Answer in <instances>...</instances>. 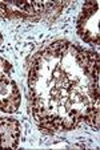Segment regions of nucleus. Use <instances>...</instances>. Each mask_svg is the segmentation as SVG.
I'll return each instance as SVG.
<instances>
[{
    "mask_svg": "<svg viewBox=\"0 0 100 150\" xmlns=\"http://www.w3.org/2000/svg\"><path fill=\"white\" fill-rule=\"evenodd\" d=\"M28 96L41 130H72L80 122L99 129V54L68 41L36 53L28 71Z\"/></svg>",
    "mask_w": 100,
    "mask_h": 150,
    "instance_id": "f257e3e1",
    "label": "nucleus"
},
{
    "mask_svg": "<svg viewBox=\"0 0 100 150\" xmlns=\"http://www.w3.org/2000/svg\"><path fill=\"white\" fill-rule=\"evenodd\" d=\"M66 3L61 1H0V15L7 19L36 20L59 13Z\"/></svg>",
    "mask_w": 100,
    "mask_h": 150,
    "instance_id": "f03ea898",
    "label": "nucleus"
},
{
    "mask_svg": "<svg viewBox=\"0 0 100 150\" xmlns=\"http://www.w3.org/2000/svg\"><path fill=\"white\" fill-rule=\"evenodd\" d=\"M20 106V92L12 79V67L0 57V110L14 113Z\"/></svg>",
    "mask_w": 100,
    "mask_h": 150,
    "instance_id": "7ed1b4c3",
    "label": "nucleus"
},
{
    "mask_svg": "<svg viewBox=\"0 0 100 150\" xmlns=\"http://www.w3.org/2000/svg\"><path fill=\"white\" fill-rule=\"evenodd\" d=\"M99 1H87L79 15L76 31L81 40L92 45H99Z\"/></svg>",
    "mask_w": 100,
    "mask_h": 150,
    "instance_id": "20e7f679",
    "label": "nucleus"
},
{
    "mask_svg": "<svg viewBox=\"0 0 100 150\" xmlns=\"http://www.w3.org/2000/svg\"><path fill=\"white\" fill-rule=\"evenodd\" d=\"M21 134V125L11 117H0V147L16 149Z\"/></svg>",
    "mask_w": 100,
    "mask_h": 150,
    "instance_id": "39448f33",
    "label": "nucleus"
},
{
    "mask_svg": "<svg viewBox=\"0 0 100 150\" xmlns=\"http://www.w3.org/2000/svg\"><path fill=\"white\" fill-rule=\"evenodd\" d=\"M0 42H1V35H0Z\"/></svg>",
    "mask_w": 100,
    "mask_h": 150,
    "instance_id": "423d86ee",
    "label": "nucleus"
}]
</instances>
